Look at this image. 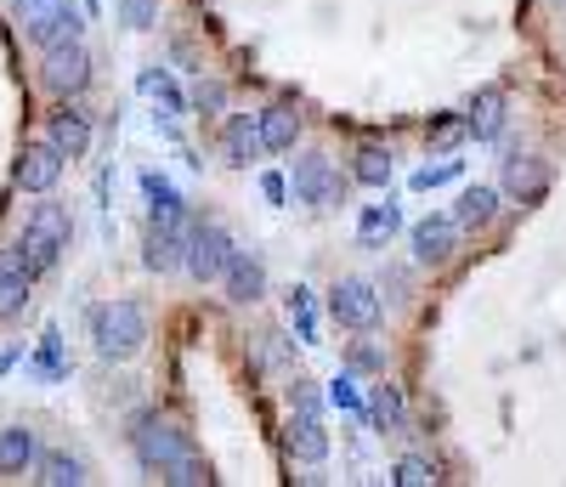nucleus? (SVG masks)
Instances as JSON below:
<instances>
[{
	"label": "nucleus",
	"mask_w": 566,
	"mask_h": 487,
	"mask_svg": "<svg viewBox=\"0 0 566 487\" xmlns=\"http://www.w3.org/2000/svg\"><path fill=\"white\" fill-rule=\"evenodd\" d=\"M130 448H136L142 470L170 481V487H205L210 481L205 459L193 454V443H187V431L165 414H136L130 419Z\"/></svg>",
	"instance_id": "obj_1"
},
{
	"label": "nucleus",
	"mask_w": 566,
	"mask_h": 487,
	"mask_svg": "<svg viewBox=\"0 0 566 487\" xmlns=\"http://www.w3.org/2000/svg\"><path fill=\"white\" fill-rule=\"evenodd\" d=\"M91 346H97L103 363H125L148 346V312L136 301H103L91 307Z\"/></svg>",
	"instance_id": "obj_2"
},
{
	"label": "nucleus",
	"mask_w": 566,
	"mask_h": 487,
	"mask_svg": "<svg viewBox=\"0 0 566 487\" xmlns=\"http://www.w3.org/2000/svg\"><path fill=\"white\" fill-rule=\"evenodd\" d=\"M69 210L63 205H34V216H29V227H23V250H29V272L40 278V272H52L57 261H63V250H69Z\"/></svg>",
	"instance_id": "obj_3"
},
{
	"label": "nucleus",
	"mask_w": 566,
	"mask_h": 487,
	"mask_svg": "<svg viewBox=\"0 0 566 487\" xmlns=\"http://www.w3.org/2000/svg\"><path fill=\"white\" fill-rule=\"evenodd\" d=\"M227 261H232L227 227H221V221H187V256H181V267L193 272L199 283H221Z\"/></svg>",
	"instance_id": "obj_4"
},
{
	"label": "nucleus",
	"mask_w": 566,
	"mask_h": 487,
	"mask_svg": "<svg viewBox=\"0 0 566 487\" xmlns=\"http://www.w3.org/2000/svg\"><path fill=\"white\" fill-rule=\"evenodd\" d=\"M340 193H346V182H340V170H335L328 154H301L295 159V199L306 210H335Z\"/></svg>",
	"instance_id": "obj_5"
},
{
	"label": "nucleus",
	"mask_w": 566,
	"mask_h": 487,
	"mask_svg": "<svg viewBox=\"0 0 566 487\" xmlns=\"http://www.w3.org/2000/svg\"><path fill=\"white\" fill-rule=\"evenodd\" d=\"M328 312H335V323H346V329H374L386 318V301L368 278H340L335 289H328Z\"/></svg>",
	"instance_id": "obj_6"
},
{
	"label": "nucleus",
	"mask_w": 566,
	"mask_h": 487,
	"mask_svg": "<svg viewBox=\"0 0 566 487\" xmlns=\"http://www.w3.org/2000/svg\"><path fill=\"white\" fill-rule=\"evenodd\" d=\"M40 85H45V91H57V96H80V91L91 85V52H85L80 40L40 52Z\"/></svg>",
	"instance_id": "obj_7"
},
{
	"label": "nucleus",
	"mask_w": 566,
	"mask_h": 487,
	"mask_svg": "<svg viewBox=\"0 0 566 487\" xmlns=\"http://www.w3.org/2000/svg\"><path fill=\"white\" fill-rule=\"evenodd\" d=\"M459 250V221L453 216H424L413 221V261L419 267H448Z\"/></svg>",
	"instance_id": "obj_8"
},
{
	"label": "nucleus",
	"mask_w": 566,
	"mask_h": 487,
	"mask_svg": "<svg viewBox=\"0 0 566 487\" xmlns=\"http://www.w3.org/2000/svg\"><path fill=\"white\" fill-rule=\"evenodd\" d=\"M12 176H18V187H23V193H52V187H57V176H63V148H57L52 136H45V142H29Z\"/></svg>",
	"instance_id": "obj_9"
},
{
	"label": "nucleus",
	"mask_w": 566,
	"mask_h": 487,
	"mask_svg": "<svg viewBox=\"0 0 566 487\" xmlns=\"http://www.w3.org/2000/svg\"><path fill=\"white\" fill-rule=\"evenodd\" d=\"M221 289H227L232 307H255V301L266 296V267H261V256L232 250V261H227V272H221Z\"/></svg>",
	"instance_id": "obj_10"
},
{
	"label": "nucleus",
	"mask_w": 566,
	"mask_h": 487,
	"mask_svg": "<svg viewBox=\"0 0 566 487\" xmlns=\"http://www.w3.org/2000/svg\"><path fill=\"white\" fill-rule=\"evenodd\" d=\"M283 448H290V459H301V465H323V459H328L323 414H301V408H290V431H283Z\"/></svg>",
	"instance_id": "obj_11"
},
{
	"label": "nucleus",
	"mask_w": 566,
	"mask_h": 487,
	"mask_svg": "<svg viewBox=\"0 0 566 487\" xmlns=\"http://www.w3.org/2000/svg\"><path fill=\"white\" fill-rule=\"evenodd\" d=\"M544 187H549V165L538 154H510L504 159V193L510 199L533 205V199H544Z\"/></svg>",
	"instance_id": "obj_12"
},
{
	"label": "nucleus",
	"mask_w": 566,
	"mask_h": 487,
	"mask_svg": "<svg viewBox=\"0 0 566 487\" xmlns=\"http://www.w3.org/2000/svg\"><path fill=\"white\" fill-rule=\"evenodd\" d=\"M181 256H187V221H148V250H142V261L154 272H176Z\"/></svg>",
	"instance_id": "obj_13"
},
{
	"label": "nucleus",
	"mask_w": 566,
	"mask_h": 487,
	"mask_svg": "<svg viewBox=\"0 0 566 487\" xmlns=\"http://www.w3.org/2000/svg\"><path fill=\"white\" fill-rule=\"evenodd\" d=\"M221 148H227V165H255L266 154V142H261V114H232L227 120V136H221Z\"/></svg>",
	"instance_id": "obj_14"
},
{
	"label": "nucleus",
	"mask_w": 566,
	"mask_h": 487,
	"mask_svg": "<svg viewBox=\"0 0 566 487\" xmlns=\"http://www.w3.org/2000/svg\"><path fill=\"white\" fill-rule=\"evenodd\" d=\"M504 108H510V96H504L499 85L476 91V103H470V114H464V136H476V142H493V136L504 131Z\"/></svg>",
	"instance_id": "obj_15"
},
{
	"label": "nucleus",
	"mask_w": 566,
	"mask_h": 487,
	"mask_svg": "<svg viewBox=\"0 0 566 487\" xmlns=\"http://www.w3.org/2000/svg\"><path fill=\"white\" fill-rule=\"evenodd\" d=\"M493 216H499V187H464L459 193V205H453V221H459V232H482V227H493Z\"/></svg>",
	"instance_id": "obj_16"
},
{
	"label": "nucleus",
	"mask_w": 566,
	"mask_h": 487,
	"mask_svg": "<svg viewBox=\"0 0 566 487\" xmlns=\"http://www.w3.org/2000/svg\"><path fill=\"white\" fill-rule=\"evenodd\" d=\"M80 12H74V0H63V7L52 12V18H45V23H34V29H23L29 34V45H34V52H52V45H69V40H80Z\"/></svg>",
	"instance_id": "obj_17"
},
{
	"label": "nucleus",
	"mask_w": 566,
	"mask_h": 487,
	"mask_svg": "<svg viewBox=\"0 0 566 487\" xmlns=\"http://www.w3.org/2000/svg\"><path fill=\"white\" fill-rule=\"evenodd\" d=\"M368 419L380 425L386 436H408V403H402V392H397L391 380H380L368 392Z\"/></svg>",
	"instance_id": "obj_18"
},
{
	"label": "nucleus",
	"mask_w": 566,
	"mask_h": 487,
	"mask_svg": "<svg viewBox=\"0 0 566 487\" xmlns=\"http://www.w3.org/2000/svg\"><path fill=\"white\" fill-rule=\"evenodd\" d=\"M34 481H40V487H85L91 476H85V459H80V454L52 448V454L34 459Z\"/></svg>",
	"instance_id": "obj_19"
},
{
	"label": "nucleus",
	"mask_w": 566,
	"mask_h": 487,
	"mask_svg": "<svg viewBox=\"0 0 566 487\" xmlns=\"http://www.w3.org/2000/svg\"><path fill=\"white\" fill-rule=\"evenodd\" d=\"M261 142H266V154H295V142H301V114L290 103H272L261 114Z\"/></svg>",
	"instance_id": "obj_20"
},
{
	"label": "nucleus",
	"mask_w": 566,
	"mask_h": 487,
	"mask_svg": "<svg viewBox=\"0 0 566 487\" xmlns=\"http://www.w3.org/2000/svg\"><path fill=\"white\" fill-rule=\"evenodd\" d=\"M34 459H40V448H34L29 425H7V431H0V476H23V470H34Z\"/></svg>",
	"instance_id": "obj_21"
},
{
	"label": "nucleus",
	"mask_w": 566,
	"mask_h": 487,
	"mask_svg": "<svg viewBox=\"0 0 566 487\" xmlns=\"http://www.w3.org/2000/svg\"><path fill=\"white\" fill-rule=\"evenodd\" d=\"M63 148V159H85V148H91V125H85V114L80 108H57L52 114V131H45Z\"/></svg>",
	"instance_id": "obj_22"
},
{
	"label": "nucleus",
	"mask_w": 566,
	"mask_h": 487,
	"mask_svg": "<svg viewBox=\"0 0 566 487\" xmlns=\"http://www.w3.org/2000/svg\"><path fill=\"white\" fill-rule=\"evenodd\" d=\"M397 227H402L397 205H368V210L357 216V244H363V250H386Z\"/></svg>",
	"instance_id": "obj_23"
},
{
	"label": "nucleus",
	"mask_w": 566,
	"mask_h": 487,
	"mask_svg": "<svg viewBox=\"0 0 566 487\" xmlns=\"http://www.w3.org/2000/svg\"><path fill=\"white\" fill-rule=\"evenodd\" d=\"M142 193H148V210H154V221H187V210H181V193L159 176V170H148L142 176Z\"/></svg>",
	"instance_id": "obj_24"
},
{
	"label": "nucleus",
	"mask_w": 566,
	"mask_h": 487,
	"mask_svg": "<svg viewBox=\"0 0 566 487\" xmlns=\"http://www.w3.org/2000/svg\"><path fill=\"white\" fill-rule=\"evenodd\" d=\"M352 176H357L363 187H386V182H391V154L380 148V142H363L357 159H352Z\"/></svg>",
	"instance_id": "obj_25"
},
{
	"label": "nucleus",
	"mask_w": 566,
	"mask_h": 487,
	"mask_svg": "<svg viewBox=\"0 0 566 487\" xmlns=\"http://www.w3.org/2000/svg\"><path fill=\"white\" fill-rule=\"evenodd\" d=\"M142 91H148V96H154V103H159L170 120H176V114H187V96L176 91L170 69H159V63H154V69H142Z\"/></svg>",
	"instance_id": "obj_26"
},
{
	"label": "nucleus",
	"mask_w": 566,
	"mask_h": 487,
	"mask_svg": "<svg viewBox=\"0 0 566 487\" xmlns=\"http://www.w3.org/2000/svg\"><path fill=\"white\" fill-rule=\"evenodd\" d=\"M283 307H290V323H295V334L306 340V346H317V307H312V289H290V296H283Z\"/></svg>",
	"instance_id": "obj_27"
},
{
	"label": "nucleus",
	"mask_w": 566,
	"mask_h": 487,
	"mask_svg": "<svg viewBox=\"0 0 566 487\" xmlns=\"http://www.w3.org/2000/svg\"><path fill=\"white\" fill-rule=\"evenodd\" d=\"M29 289H34L29 272H0V323H12L29 307Z\"/></svg>",
	"instance_id": "obj_28"
},
{
	"label": "nucleus",
	"mask_w": 566,
	"mask_h": 487,
	"mask_svg": "<svg viewBox=\"0 0 566 487\" xmlns=\"http://www.w3.org/2000/svg\"><path fill=\"white\" fill-rule=\"evenodd\" d=\"M391 481H397V487H431V481H442V476H437V465H431V459L408 454V459L397 465V476H391Z\"/></svg>",
	"instance_id": "obj_29"
},
{
	"label": "nucleus",
	"mask_w": 566,
	"mask_h": 487,
	"mask_svg": "<svg viewBox=\"0 0 566 487\" xmlns=\"http://www.w3.org/2000/svg\"><path fill=\"white\" fill-rule=\"evenodd\" d=\"M63 7V0H12V12H18V23L23 29H34V23H45V18H52Z\"/></svg>",
	"instance_id": "obj_30"
},
{
	"label": "nucleus",
	"mask_w": 566,
	"mask_h": 487,
	"mask_svg": "<svg viewBox=\"0 0 566 487\" xmlns=\"http://www.w3.org/2000/svg\"><path fill=\"white\" fill-rule=\"evenodd\" d=\"M119 12L130 29H154L159 23V0H119Z\"/></svg>",
	"instance_id": "obj_31"
},
{
	"label": "nucleus",
	"mask_w": 566,
	"mask_h": 487,
	"mask_svg": "<svg viewBox=\"0 0 566 487\" xmlns=\"http://www.w3.org/2000/svg\"><path fill=\"white\" fill-rule=\"evenodd\" d=\"M352 369H363V374H386V352L374 346V340H357V346H352Z\"/></svg>",
	"instance_id": "obj_32"
},
{
	"label": "nucleus",
	"mask_w": 566,
	"mask_h": 487,
	"mask_svg": "<svg viewBox=\"0 0 566 487\" xmlns=\"http://www.w3.org/2000/svg\"><path fill=\"white\" fill-rule=\"evenodd\" d=\"M464 170V159H442V165H424L419 176H413V187H442V182H453Z\"/></svg>",
	"instance_id": "obj_33"
},
{
	"label": "nucleus",
	"mask_w": 566,
	"mask_h": 487,
	"mask_svg": "<svg viewBox=\"0 0 566 487\" xmlns=\"http://www.w3.org/2000/svg\"><path fill=\"white\" fill-rule=\"evenodd\" d=\"M459 136H464V120H437L431 131H424V142H431V148H442V154L453 148Z\"/></svg>",
	"instance_id": "obj_34"
},
{
	"label": "nucleus",
	"mask_w": 566,
	"mask_h": 487,
	"mask_svg": "<svg viewBox=\"0 0 566 487\" xmlns=\"http://www.w3.org/2000/svg\"><path fill=\"white\" fill-rule=\"evenodd\" d=\"M40 369H45V374H63V358H57V329L40 340Z\"/></svg>",
	"instance_id": "obj_35"
},
{
	"label": "nucleus",
	"mask_w": 566,
	"mask_h": 487,
	"mask_svg": "<svg viewBox=\"0 0 566 487\" xmlns=\"http://www.w3.org/2000/svg\"><path fill=\"white\" fill-rule=\"evenodd\" d=\"M290 408H301V414H317V392H312L306 380H295V385H290Z\"/></svg>",
	"instance_id": "obj_36"
},
{
	"label": "nucleus",
	"mask_w": 566,
	"mask_h": 487,
	"mask_svg": "<svg viewBox=\"0 0 566 487\" xmlns=\"http://www.w3.org/2000/svg\"><path fill=\"white\" fill-rule=\"evenodd\" d=\"M328 403H335V408H363V397L352 392V380H335V392H328Z\"/></svg>",
	"instance_id": "obj_37"
},
{
	"label": "nucleus",
	"mask_w": 566,
	"mask_h": 487,
	"mask_svg": "<svg viewBox=\"0 0 566 487\" xmlns=\"http://www.w3.org/2000/svg\"><path fill=\"white\" fill-rule=\"evenodd\" d=\"M193 103H199L205 114H216V108L227 103V91H221V85H199V96H193Z\"/></svg>",
	"instance_id": "obj_38"
},
{
	"label": "nucleus",
	"mask_w": 566,
	"mask_h": 487,
	"mask_svg": "<svg viewBox=\"0 0 566 487\" xmlns=\"http://www.w3.org/2000/svg\"><path fill=\"white\" fill-rule=\"evenodd\" d=\"M261 193H266L272 205H283V193H290V187H283V176H261Z\"/></svg>",
	"instance_id": "obj_39"
}]
</instances>
